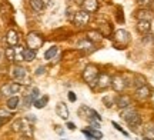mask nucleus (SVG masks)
I'll use <instances>...</instances> for the list:
<instances>
[{
  "instance_id": "39",
  "label": "nucleus",
  "mask_w": 154,
  "mask_h": 140,
  "mask_svg": "<svg viewBox=\"0 0 154 140\" xmlns=\"http://www.w3.org/2000/svg\"><path fill=\"white\" fill-rule=\"evenodd\" d=\"M82 132H83V135L86 136V139H87V140H94V139H93V136H91V133H90V132H88L87 129H83Z\"/></svg>"
},
{
  "instance_id": "37",
  "label": "nucleus",
  "mask_w": 154,
  "mask_h": 140,
  "mask_svg": "<svg viewBox=\"0 0 154 140\" xmlns=\"http://www.w3.org/2000/svg\"><path fill=\"white\" fill-rule=\"evenodd\" d=\"M67 97H69V101H72V103H74V101L77 100V96L74 92H69V93H67Z\"/></svg>"
},
{
  "instance_id": "3",
  "label": "nucleus",
  "mask_w": 154,
  "mask_h": 140,
  "mask_svg": "<svg viewBox=\"0 0 154 140\" xmlns=\"http://www.w3.org/2000/svg\"><path fill=\"white\" fill-rule=\"evenodd\" d=\"M128 86H130V82L126 79V76H124V74L119 73V74L111 76V86H110V87L114 90V92H117V93H123V92H124Z\"/></svg>"
},
{
  "instance_id": "8",
  "label": "nucleus",
  "mask_w": 154,
  "mask_h": 140,
  "mask_svg": "<svg viewBox=\"0 0 154 140\" xmlns=\"http://www.w3.org/2000/svg\"><path fill=\"white\" fill-rule=\"evenodd\" d=\"M111 86V76L106 72H100L97 77V87L96 90H106Z\"/></svg>"
},
{
  "instance_id": "13",
  "label": "nucleus",
  "mask_w": 154,
  "mask_h": 140,
  "mask_svg": "<svg viewBox=\"0 0 154 140\" xmlns=\"http://www.w3.org/2000/svg\"><path fill=\"white\" fill-rule=\"evenodd\" d=\"M82 7L87 13H96L99 10V2L97 0H83Z\"/></svg>"
},
{
  "instance_id": "22",
  "label": "nucleus",
  "mask_w": 154,
  "mask_h": 140,
  "mask_svg": "<svg viewBox=\"0 0 154 140\" xmlns=\"http://www.w3.org/2000/svg\"><path fill=\"white\" fill-rule=\"evenodd\" d=\"M36 56H37V53H36V50H33V49L26 47L24 51H23V57H24L26 62H33V60H36Z\"/></svg>"
},
{
  "instance_id": "42",
  "label": "nucleus",
  "mask_w": 154,
  "mask_h": 140,
  "mask_svg": "<svg viewBox=\"0 0 154 140\" xmlns=\"http://www.w3.org/2000/svg\"><path fill=\"white\" fill-rule=\"evenodd\" d=\"M66 127L69 130H76V124L73 123V122H67V123H66Z\"/></svg>"
},
{
  "instance_id": "10",
  "label": "nucleus",
  "mask_w": 154,
  "mask_h": 140,
  "mask_svg": "<svg viewBox=\"0 0 154 140\" xmlns=\"http://www.w3.org/2000/svg\"><path fill=\"white\" fill-rule=\"evenodd\" d=\"M134 96H136L137 100H147V99L151 97V87H150L149 84H144V86H141V87L136 89Z\"/></svg>"
},
{
  "instance_id": "34",
  "label": "nucleus",
  "mask_w": 154,
  "mask_h": 140,
  "mask_svg": "<svg viewBox=\"0 0 154 140\" xmlns=\"http://www.w3.org/2000/svg\"><path fill=\"white\" fill-rule=\"evenodd\" d=\"M29 93L32 95V97H33L34 100H37L38 96H40V90H38V87H32V90H30Z\"/></svg>"
},
{
  "instance_id": "1",
  "label": "nucleus",
  "mask_w": 154,
  "mask_h": 140,
  "mask_svg": "<svg viewBox=\"0 0 154 140\" xmlns=\"http://www.w3.org/2000/svg\"><path fill=\"white\" fill-rule=\"evenodd\" d=\"M120 117L128 124V127L134 132H137L138 127L143 124V120H141V116H140V113L136 110V109H133L131 106L130 107H126V109H123L120 112Z\"/></svg>"
},
{
  "instance_id": "5",
  "label": "nucleus",
  "mask_w": 154,
  "mask_h": 140,
  "mask_svg": "<svg viewBox=\"0 0 154 140\" xmlns=\"http://www.w3.org/2000/svg\"><path fill=\"white\" fill-rule=\"evenodd\" d=\"M26 43H27V47H29V49H33V50L37 51L38 49L43 46L44 39L38 33H34V32H32V33H29L27 36H26Z\"/></svg>"
},
{
  "instance_id": "15",
  "label": "nucleus",
  "mask_w": 154,
  "mask_h": 140,
  "mask_svg": "<svg viewBox=\"0 0 154 140\" xmlns=\"http://www.w3.org/2000/svg\"><path fill=\"white\" fill-rule=\"evenodd\" d=\"M56 114L60 119H63V120H67L69 116H70V112H69V109H67L66 104L60 101V103H57V106H56Z\"/></svg>"
},
{
  "instance_id": "11",
  "label": "nucleus",
  "mask_w": 154,
  "mask_h": 140,
  "mask_svg": "<svg viewBox=\"0 0 154 140\" xmlns=\"http://www.w3.org/2000/svg\"><path fill=\"white\" fill-rule=\"evenodd\" d=\"M114 100H116V106L119 107L120 110L131 106V96H128V95H123L121 93V95H119L116 97Z\"/></svg>"
},
{
  "instance_id": "36",
  "label": "nucleus",
  "mask_w": 154,
  "mask_h": 140,
  "mask_svg": "<svg viewBox=\"0 0 154 140\" xmlns=\"http://www.w3.org/2000/svg\"><path fill=\"white\" fill-rule=\"evenodd\" d=\"M151 3H153V0H137V5L141 7H149Z\"/></svg>"
},
{
  "instance_id": "43",
  "label": "nucleus",
  "mask_w": 154,
  "mask_h": 140,
  "mask_svg": "<svg viewBox=\"0 0 154 140\" xmlns=\"http://www.w3.org/2000/svg\"><path fill=\"white\" fill-rule=\"evenodd\" d=\"M3 123H5V120H3V119H0V127L3 126Z\"/></svg>"
},
{
  "instance_id": "4",
  "label": "nucleus",
  "mask_w": 154,
  "mask_h": 140,
  "mask_svg": "<svg viewBox=\"0 0 154 140\" xmlns=\"http://www.w3.org/2000/svg\"><path fill=\"white\" fill-rule=\"evenodd\" d=\"M113 39H114V46L117 49H124L127 45H128V42H130V33L127 32V30H117L113 36Z\"/></svg>"
},
{
  "instance_id": "14",
  "label": "nucleus",
  "mask_w": 154,
  "mask_h": 140,
  "mask_svg": "<svg viewBox=\"0 0 154 140\" xmlns=\"http://www.w3.org/2000/svg\"><path fill=\"white\" fill-rule=\"evenodd\" d=\"M153 17H154L153 11L150 10V9H147V7H143V9L136 11V19L137 20H149V22H151Z\"/></svg>"
},
{
  "instance_id": "24",
  "label": "nucleus",
  "mask_w": 154,
  "mask_h": 140,
  "mask_svg": "<svg viewBox=\"0 0 154 140\" xmlns=\"http://www.w3.org/2000/svg\"><path fill=\"white\" fill-rule=\"evenodd\" d=\"M44 3L43 0H30V6H32V9L36 11H42L44 9Z\"/></svg>"
},
{
  "instance_id": "26",
  "label": "nucleus",
  "mask_w": 154,
  "mask_h": 140,
  "mask_svg": "<svg viewBox=\"0 0 154 140\" xmlns=\"http://www.w3.org/2000/svg\"><path fill=\"white\" fill-rule=\"evenodd\" d=\"M14 51H16L14 62H16V63L23 62V60H24V57H23V51H24V49H23L22 46H16V47H14Z\"/></svg>"
},
{
  "instance_id": "12",
  "label": "nucleus",
  "mask_w": 154,
  "mask_h": 140,
  "mask_svg": "<svg viewBox=\"0 0 154 140\" xmlns=\"http://www.w3.org/2000/svg\"><path fill=\"white\" fill-rule=\"evenodd\" d=\"M6 43L10 46V47H14V46L19 45V33H17L14 29L7 30V33H6Z\"/></svg>"
},
{
  "instance_id": "16",
  "label": "nucleus",
  "mask_w": 154,
  "mask_h": 140,
  "mask_svg": "<svg viewBox=\"0 0 154 140\" xmlns=\"http://www.w3.org/2000/svg\"><path fill=\"white\" fill-rule=\"evenodd\" d=\"M136 29H137L138 33L147 34V33H150V30H151V23H150L149 20H138L137 24H136Z\"/></svg>"
},
{
  "instance_id": "7",
  "label": "nucleus",
  "mask_w": 154,
  "mask_h": 140,
  "mask_svg": "<svg viewBox=\"0 0 154 140\" xmlns=\"http://www.w3.org/2000/svg\"><path fill=\"white\" fill-rule=\"evenodd\" d=\"M90 13H87V11L84 10H80L77 11V13H74V16H73V23H74V26H77V27H86L88 23H90Z\"/></svg>"
},
{
  "instance_id": "9",
  "label": "nucleus",
  "mask_w": 154,
  "mask_h": 140,
  "mask_svg": "<svg viewBox=\"0 0 154 140\" xmlns=\"http://www.w3.org/2000/svg\"><path fill=\"white\" fill-rule=\"evenodd\" d=\"M76 47L79 49V50H82L83 53H91V51L96 50V45H94L93 42H90L88 39H83V40H79L77 42Z\"/></svg>"
},
{
  "instance_id": "19",
  "label": "nucleus",
  "mask_w": 154,
  "mask_h": 140,
  "mask_svg": "<svg viewBox=\"0 0 154 140\" xmlns=\"http://www.w3.org/2000/svg\"><path fill=\"white\" fill-rule=\"evenodd\" d=\"M146 83V77L144 76H141V74H134L131 79V86H134L136 89H138V87H141V86H144Z\"/></svg>"
},
{
  "instance_id": "23",
  "label": "nucleus",
  "mask_w": 154,
  "mask_h": 140,
  "mask_svg": "<svg viewBox=\"0 0 154 140\" xmlns=\"http://www.w3.org/2000/svg\"><path fill=\"white\" fill-rule=\"evenodd\" d=\"M47 103H49V96H43V97H38L37 100L34 101L33 106L36 109H43V107L47 106Z\"/></svg>"
},
{
  "instance_id": "47",
  "label": "nucleus",
  "mask_w": 154,
  "mask_h": 140,
  "mask_svg": "<svg viewBox=\"0 0 154 140\" xmlns=\"http://www.w3.org/2000/svg\"><path fill=\"white\" fill-rule=\"evenodd\" d=\"M69 2H72V0H69Z\"/></svg>"
},
{
  "instance_id": "45",
  "label": "nucleus",
  "mask_w": 154,
  "mask_h": 140,
  "mask_svg": "<svg viewBox=\"0 0 154 140\" xmlns=\"http://www.w3.org/2000/svg\"><path fill=\"white\" fill-rule=\"evenodd\" d=\"M143 140H151V139H146V137H144V139Z\"/></svg>"
},
{
  "instance_id": "28",
  "label": "nucleus",
  "mask_w": 154,
  "mask_h": 140,
  "mask_svg": "<svg viewBox=\"0 0 154 140\" xmlns=\"http://www.w3.org/2000/svg\"><path fill=\"white\" fill-rule=\"evenodd\" d=\"M34 101H36V100L32 97V95H30V93L24 95V97H23V104H24V107H26V109H27V107H30V106H33Z\"/></svg>"
},
{
  "instance_id": "20",
  "label": "nucleus",
  "mask_w": 154,
  "mask_h": 140,
  "mask_svg": "<svg viewBox=\"0 0 154 140\" xmlns=\"http://www.w3.org/2000/svg\"><path fill=\"white\" fill-rule=\"evenodd\" d=\"M57 53H59V47L57 46H51V47H49L47 50L44 51V59L46 60H53L57 56Z\"/></svg>"
},
{
  "instance_id": "21",
  "label": "nucleus",
  "mask_w": 154,
  "mask_h": 140,
  "mask_svg": "<svg viewBox=\"0 0 154 140\" xmlns=\"http://www.w3.org/2000/svg\"><path fill=\"white\" fill-rule=\"evenodd\" d=\"M143 136L146 137V139L154 140V123H149V124H146V126H144Z\"/></svg>"
},
{
  "instance_id": "40",
  "label": "nucleus",
  "mask_w": 154,
  "mask_h": 140,
  "mask_svg": "<svg viewBox=\"0 0 154 140\" xmlns=\"http://www.w3.org/2000/svg\"><path fill=\"white\" fill-rule=\"evenodd\" d=\"M54 130H56V133L59 136H63L64 135V130L61 129V126H54Z\"/></svg>"
},
{
  "instance_id": "32",
  "label": "nucleus",
  "mask_w": 154,
  "mask_h": 140,
  "mask_svg": "<svg viewBox=\"0 0 154 140\" xmlns=\"http://www.w3.org/2000/svg\"><path fill=\"white\" fill-rule=\"evenodd\" d=\"M143 42L146 43V45H154V34H151V33L144 34Z\"/></svg>"
},
{
  "instance_id": "2",
  "label": "nucleus",
  "mask_w": 154,
  "mask_h": 140,
  "mask_svg": "<svg viewBox=\"0 0 154 140\" xmlns=\"http://www.w3.org/2000/svg\"><path fill=\"white\" fill-rule=\"evenodd\" d=\"M99 74H100V70L96 64H87V66L84 67V70L82 72V77H83V80H84V83L88 84L90 89L96 90Z\"/></svg>"
},
{
  "instance_id": "29",
  "label": "nucleus",
  "mask_w": 154,
  "mask_h": 140,
  "mask_svg": "<svg viewBox=\"0 0 154 140\" xmlns=\"http://www.w3.org/2000/svg\"><path fill=\"white\" fill-rule=\"evenodd\" d=\"M0 92H2V95H3V96H7V97H10V96H14V95H13V92H11L10 83L3 84V86H2V89H0Z\"/></svg>"
},
{
  "instance_id": "18",
  "label": "nucleus",
  "mask_w": 154,
  "mask_h": 140,
  "mask_svg": "<svg viewBox=\"0 0 154 140\" xmlns=\"http://www.w3.org/2000/svg\"><path fill=\"white\" fill-rule=\"evenodd\" d=\"M86 39H88L90 42H93L96 45V43H99V42L103 40V34L100 33L99 30H90V32H87V37Z\"/></svg>"
},
{
  "instance_id": "44",
  "label": "nucleus",
  "mask_w": 154,
  "mask_h": 140,
  "mask_svg": "<svg viewBox=\"0 0 154 140\" xmlns=\"http://www.w3.org/2000/svg\"><path fill=\"white\" fill-rule=\"evenodd\" d=\"M43 2H44V3H49V2H50V0H43Z\"/></svg>"
},
{
  "instance_id": "17",
  "label": "nucleus",
  "mask_w": 154,
  "mask_h": 140,
  "mask_svg": "<svg viewBox=\"0 0 154 140\" xmlns=\"http://www.w3.org/2000/svg\"><path fill=\"white\" fill-rule=\"evenodd\" d=\"M20 104V97L19 96H10V97H7V101H6V107L9 109V110H16L17 107Z\"/></svg>"
},
{
  "instance_id": "35",
  "label": "nucleus",
  "mask_w": 154,
  "mask_h": 140,
  "mask_svg": "<svg viewBox=\"0 0 154 140\" xmlns=\"http://www.w3.org/2000/svg\"><path fill=\"white\" fill-rule=\"evenodd\" d=\"M111 124H113V127H114L116 130H119L120 133H123V135H124V136H127V137H128V133H127L126 130L123 129V127H121V126H120V124H119V123H116V122H111Z\"/></svg>"
},
{
  "instance_id": "46",
  "label": "nucleus",
  "mask_w": 154,
  "mask_h": 140,
  "mask_svg": "<svg viewBox=\"0 0 154 140\" xmlns=\"http://www.w3.org/2000/svg\"><path fill=\"white\" fill-rule=\"evenodd\" d=\"M61 140H66V139H61Z\"/></svg>"
},
{
  "instance_id": "6",
  "label": "nucleus",
  "mask_w": 154,
  "mask_h": 140,
  "mask_svg": "<svg viewBox=\"0 0 154 140\" xmlns=\"http://www.w3.org/2000/svg\"><path fill=\"white\" fill-rule=\"evenodd\" d=\"M11 77L16 80L17 83H26L29 84V80H27V70L20 66V64H16L14 67L11 69Z\"/></svg>"
},
{
  "instance_id": "25",
  "label": "nucleus",
  "mask_w": 154,
  "mask_h": 140,
  "mask_svg": "<svg viewBox=\"0 0 154 140\" xmlns=\"http://www.w3.org/2000/svg\"><path fill=\"white\" fill-rule=\"evenodd\" d=\"M5 54H6V59H7V62H10L13 63L14 62V57H16V51H14V47H7L5 51Z\"/></svg>"
},
{
  "instance_id": "27",
  "label": "nucleus",
  "mask_w": 154,
  "mask_h": 140,
  "mask_svg": "<svg viewBox=\"0 0 154 140\" xmlns=\"http://www.w3.org/2000/svg\"><path fill=\"white\" fill-rule=\"evenodd\" d=\"M87 130L91 133V136H93L94 140H101V139H103V133H101L99 129H94V127H91V126H90Z\"/></svg>"
},
{
  "instance_id": "41",
  "label": "nucleus",
  "mask_w": 154,
  "mask_h": 140,
  "mask_svg": "<svg viewBox=\"0 0 154 140\" xmlns=\"http://www.w3.org/2000/svg\"><path fill=\"white\" fill-rule=\"evenodd\" d=\"M117 20L120 23H123L124 22V17H123V13H121V9L119 7V13H117Z\"/></svg>"
},
{
  "instance_id": "38",
  "label": "nucleus",
  "mask_w": 154,
  "mask_h": 140,
  "mask_svg": "<svg viewBox=\"0 0 154 140\" xmlns=\"http://www.w3.org/2000/svg\"><path fill=\"white\" fill-rule=\"evenodd\" d=\"M44 73H46V67H44V66H38L37 70L34 72V74H36V76H42Z\"/></svg>"
},
{
  "instance_id": "31",
  "label": "nucleus",
  "mask_w": 154,
  "mask_h": 140,
  "mask_svg": "<svg viewBox=\"0 0 154 140\" xmlns=\"http://www.w3.org/2000/svg\"><path fill=\"white\" fill-rule=\"evenodd\" d=\"M103 103L106 104L107 109H110V107H113L116 104V100L114 99H111L110 96H104V97H103Z\"/></svg>"
},
{
  "instance_id": "33",
  "label": "nucleus",
  "mask_w": 154,
  "mask_h": 140,
  "mask_svg": "<svg viewBox=\"0 0 154 140\" xmlns=\"http://www.w3.org/2000/svg\"><path fill=\"white\" fill-rule=\"evenodd\" d=\"M10 87H11L13 95H16V93H19V92H20V89H22V84L17 83V82H11V83H10Z\"/></svg>"
},
{
  "instance_id": "30",
  "label": "nucleus",
  "mask_w": 154,
  "mask_h": 140,
  "mask_svg": "<svg viewBox=\"0 0 154 140\" xmlns=\"http://www.w3.org/2000/svg\"><path fill=\"white\" fill-rule=\"evenodd\" d=\"M11 117V113L9 109H3V107H0V119H3V120H7V119Z\"/></svg>"
}]
</instances>
